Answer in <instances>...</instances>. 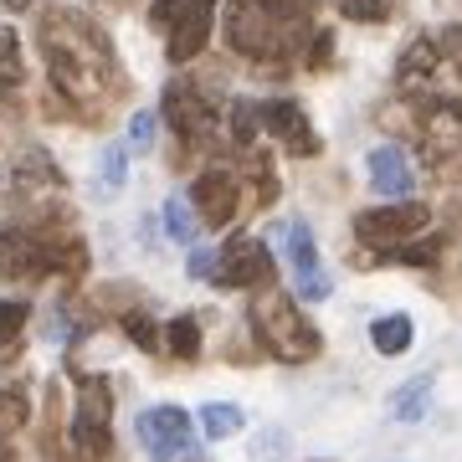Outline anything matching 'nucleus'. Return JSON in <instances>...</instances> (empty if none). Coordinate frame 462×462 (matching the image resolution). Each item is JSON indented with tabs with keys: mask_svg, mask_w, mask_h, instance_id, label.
Returning a JSON list of instances; mask_svg holds the SVG:
<instances>
[{
	"mask_svg": "<svg viewBox=\"0 0 462 462\" xmlns=\"http://www.w3.org/2000/svg\"><path fill=\"white\" fill-rule=\"evenodd\" d=\"M42 57H47L51 88L72 103H103L124 83L114 42L78 11H51L42 21Z\"/></svg>",
	"mask_w": 462,
	"mask_h": 462,
	"instance_id": "obj_1",
	"label": "nucleus"
},
{
	"mask_svg": "<svg viewBox=\"0 0 462 462\" xmlns=\"http://www.w3.org/2000/svg\"><path fill=\"white\" fill-rule=\"evenodd\" d=\"M309 36V16L288 0H231L226 42L252 62H288Z\"/></svg>",
	"mask_w": 462,
	"mask_h": 462,
	"instance_id": "obj_2",
	"label": "nucleus"
},
{
	"mask_svg": "<svg viewBox=\"0 0 462 462\" xmlns=\"http://www.w3.org/2000/svg\"><path fill=\"white\" fill-rule=\"evenodd\" d=\"M252 329H257V339L288 365H303V360L319 355V329L303 319V309H298L288 293H267L263 303L252 309Z\"/></svg>",
	"mask_w": 462,
	"mask_h": 462,
	"instance_id": "obj_3",
	"label": "nucleus"
},
{
	"mask_svg": "<svg viewBox=\"0 0 462 462\" xmlns=\"http://www.w3.org/2000/svg\"><path fill=\"white\" fill-rule=\"evenodd\" d=\"M51 267H62V273L88 267V247H78V242L51 247V242H42L26 226H0V273L5 278H42Z\"/></svg>",
	"mask_w": 462,
	"mask_h": 462,
	"instance_id": "obj_4",
	"label": "nucleus"
},
{
	"mask_svg": "<svg viewBox=\"0 0 462 462\" xmlns=\"http://www.w3.org/2000/svg\"><path fill=\"white\" fill-rule=\"evenodd\" d=\"M211 16H216V0H154L149 5V21L165 32L170 62H190V57L206 51V42H211Z\"/></svg>",
	"mask_w": 462,
	"mask_h": 462,
	"instance_id": "obj_5",
	"label": "nucleus"
},
{
	"mask_svg": "<svg viewBox=\"0 0 462 462\" xmlns=\"http://www.w3.org/2000/svg\"><path fill=\"white\" fill-rule=\"evenodd\" d=\"M427 221H431V211L421 200H396V206H380V211L355 216V236L375 252H396L401 242H416V236L427 231Z\"/></svg>",
	"mask_w": 462,
	"mask_h": 462,
	"instance_id": "obj_6",
	"label": "nucleus"
},
{
	"mask_svg": "<svg viewBox=\"0 0 462 462\" xmlns=\"http://www.w3.org/2000/svg\"><path fill=\"white\" fill-rule=\"evenodd\" d=\"M72 442L83 457H103L114 447V391L103 375H88L78 391V416H72Z\"/></svg>",
	"mask_w": 462,
	"mask_h": 462,
	"instance_id": "obj_7",
	"label": "nucleus"
},
{
	"mask_svg": "<svg viewBox=\"0 0 462 462\" xmlns=\"http://www.w3.org/2000/svg\"><path fill=\"white\" fill-rule=\"evenodd\" d=\"M278 247H282V257H288V267H293L298 298H309V303L329 298V273H324V263H319V252H314V231L303 226V221H282Z\"/></svg>",
	"mask_w": 462,
	"mask_h": 462,
	"instance_id": "obj_8",
	"label": "nucleus"
},
{
	"mask_svg": "<svg viewBox=\"0 0 462 462\" xmlns=\"http://www.w3.org/2000/svg\"><path fill=\"white\" fill-rule=\"evenodd\" d=\"M134 431H139L149 462H180V457H190V416H185L180 406H149V411L134 421Z\"/></svg>",
	"mask_w": 462,
	"mask_h": 462,
	"instance_id": "obj_9",
	"label": "nucleus"
},
{
	"mask_svg": "<svg viewBox=\"0 0 462 462\" xmlns=\"http://www.w3.org/2000/svg\"><path fill=\"white\" fill-rule=\"evenodd\" d=\"M273 278V257L257 236H231L226 252H216V282L221 288H263Z\"/></svg>",
	"mask_w": 462,
	"mask_h": 462,
	"instance_id": "obj_10",
	"label": "nucleus"
},
{
	"mask_svg": "<svg viewBox=\"0 0 462 462\" xmlns=\"http://www.w3.org/2000/svg\"><path fill=\"white\" fill-rule=\"evenodd\" d=\"M257 118H263V129L273 134L288 154H298V160L319 154V134H314V124H309V114H303V103H293V98L257 103Z\"/></svg>",
	"mask_w": 462,
	"mask_h": 462,
	"instance_id": "obj_11",
	"label": "nucleus"
},
{
	"mask_svg": "<svg viewBox=\"0 0 462 462\" xmlns=\"http://www.w3.org/2000/svg\"><path fill=\"white\" fill-rule=\"evenodd\" d=\"M165 124L180 134L185 144H206L216 129V108L190 83H170L165 88Z\"/></svg>",
	"mask_w": 462,
	"mask_h": 462,
	"instance_id": "obj_12",
	"label": "nucleus"
},
{
	"mask_svg": "<svg viewBox=\"0 0 462 462\" xmlns=\"http://www.w3.org/2000/svg\"><path fill=\"white\" fill-rule=\"evenodd\" d=\"M190 200H196V211L206 226H226L231 216H236V206H242V185H236V175H226V170H206V175H196V185H190Z\"/></svg>",
	"mask_w": 462,
	"mask_h": 462,
	"instance_id": "obj_13",
	"label": "nucleus"
},
{
	"mask_svg": "<svg viewBox=\"0 0 462 462\" xmlns=\"http://www.w3.org/2000/svg\"><path fill=\"white\" fill-rule=\"evenodd\" d=\"M365 170H370V185H375L380 196H411V160H406L396 144L370 149Z\"/></svg>",
	"mask_w": 462,
	"mask_h": 462,
	"instance_id": "obj_14",
	"label": "nucleus"
},
{
	"mask_svg": "<svg viewBox=\"0 0 462 462\" xmlns=\"http://www.w3.org/2000/svg\"><path fill=\"white\" fill-rule=\"evenodd\" d=\"M421 129H427L431 144L457 149L462 144V98H431L421 108Z\"/></svg>",
	"mask_w": 462,
	"mask_h": 462,
	"instance_id": "obj_15",
	"label": "nucleus"
},
{
	"mask_svg": "<svg viewBox=\"0 0 462 462\" xmlns=\"http://www.w3.org/2000/svg\"><path fill=\"white\" fill-rule=\"evenodd\" d=\"M437 72H442V51H437V42H431V36L411 42L406 57H401V83H427V78H437Z\"/></svg>",
	"mask_w": 462,
	"mask_h": 462,
	"instance_id": "obj_16",
	"label": "nucleus"
},
{
	"mask_svg": "<svg viewBox=\"0 0 462 462\" xmlns=\"http://www.w3.org/2000/svg\"><path fill=\"white\" fill-rule=\"evenodd\" d=\"M124 175H129V149L124 144H108L98 160V185H93V196L98 200H114L124 190Z\"/></svg>",
	"mask_w": 462,
	"mask_h": 462,
	"instance_id": "obj_17",
	"label": "nucleus"
},
{
	"mask_svg": "<svg viewBox=\"0 0 462 462\" xmlns=\"http://www.w3.org/2000/svg\"><path fill=\"white\" fill-rule=\"evenodd\" d=\"M411 319L406 314H385V319H375L370 324V339H375V349L380 355H406L411 349Z\"/></svg>",
	"mask_w": 462,
	"mask_h": 462,
	"instance_id": "obj_18",
	"label": "nucleus"
},
{
	"mask_svg": "<svg viewBox=\"0 0 462 462\" xmlns=\"http://www.w3.org/2000/svg\"><path fill=\"white\" fill-rule=\"evenodd\" d=\"M427 406H431V380L427 375L406 380L396 396H391V416H396V421H421V416H427Z\"/></svg>",
	"mask_w": 462,
	"mask_h": 462,
	"instance_id": "obj_19",
	"label": "nucleus"
},
{
	"mask_svg": "<svg viewBox=\"0 0 462 462\" xmlns=\"http://www.w3.org/2000/svg\"><path fill=\"white\" fill-rule=\"evenodd\" d=\"M160 345L175 355V360H196L200 355V324L190 314H180V319H170L165 324V334H160Z\"/></svg>",
	"mask_w": 462,
	"mask_h": 462,
	"instance_id": "obj_20",
	"label": "nucleus"
},
{
	"mask_svg": "<svg viewBox=\"0 0 462 462\" xmlns=\"http://www.w3.org/2000/svg\"><path fill=\"white\" fill-rule=\"evenodd\" d=\"M200 431H206L211 442L236 437V431H242V411H236V406H226V401H211V406H200Z\"/></svg>",
	"mask_w": 462,
	"mask_h": 462,
	"instance_id": "obj_21",
	"label": "nucleus"
},
{
	"mask_svg": "<svg viewBox=\"0 0 462 462\" xmlns=\"http://www.w3.org/2000/svg\"><path fill=\"white\" fill-rule=\"evenodd\" d=\"M21 47H16V32L11 26H0V93H11L21 83Z\"/></svg>",
	"mask_w": 462,
	"mask_h": 462,
	"instance_id": "obj_22",
	"label": "nucleus"
},
{
	"mask_svg": "<svg viewBox=\"0 0 462 462\" xmlns=\"http://www.w3.org/2000/svg\"><path fill=\"white\" fill-rule=\"evenodd\" d=\"M257 129H263V118H257V103L236 98V103H231V139H236L242 149H252V144H257Z\"/></svg>",
	"mask_w": 462,
	"mask_h": 462,
	"instance_id": "obj_23",
	"label": "nucleus"
},
{
	"mask_svg": "<svg viewBox=\"0 0 462 462\" xmlns=\"http://www.w3.org/2000/svg\"><path fill=\"white\" fill-rule=\"evenodd\" d=\"M165 231L175 236V242H196V216H190V200L185 196L165 200Z\"/></svg>",
	"mask_w": 462,
	"mask_h": 462,
	"instance_id": "obj_24",
	"label": "nucleus"
},
{
	"mask_svg": "<svg viewBox=\"0 0 462 462\" xmlns=\"http://www.w3.org/2000/svg\"><path fill=\"white\" fill-rule=\"evenodd\" d=\"M26 416H32V406H26L21 391H0V431H21Z\"/></svg>",
	"mask_w": 462,
	"mask_h": 462,
	"instance_id": "obj_25",
	"label": "nucleus"
},
{
	"mask_svg": "<svg viewBox=\"0 0 462 462\" xmlns=\"http://www.w3.org/2000/svg\"><path fill=\"white\" fill-rule=\"evenodd\" d=\"M437 257H442V242H437V236H431V242H416V247H411V242H401V247H396V263H406V267H427V263H437Z\"/></svg>",
	"mask_w": 462,
	"mask_h": 462,
	"instance_id": "obj_26",
	"label": "nucleus"
},
{
	"mask_svg": "<svg viewBox=\"0 0 462 462\" xmlns=\"http://www.w3.org/2000/svg\"><path fill=\"white\" fill-rule=\"evenodd\" d=\"M129 154H149V149H154V118L149 114H134L129 118Z\"/></svg>",
	"mask_w": 462,
	"mask_h": 462,
	"instance_id": "obj_27",
	"label": "nucleus"
},
{
	"mask_svg": "<svg viewBox=\"0 0 462 462\" xmlns=\"http://www.w3.org/2000/svg\"><path fill=\"white\" fill-rule=\"evenodd\" d=\"M391 11H396V0H345L349 21H385Z\"/></svg>",
	"mask_w": 462,
	"mask_h": 462,
	"instance_id": "obj_28",
	"label": "nucleus"
},
{
	"mask_svg": "<svg viewBox=\"0 0 462 462\" xmlns=\"http://www.w3.org/2000/svg\"><path fill=\"white\" fill-rule=\"evenodd\" d=\"M247 160H252V175H257V200L267 206V200L278 196V180H273V170H267V154L263 149H247Z\"/></svg>",
	"mask_w": 462,
	"mask_h": 462,
	"instance_id": "obj_29",
	"label": "nucleus"
},
{
	"mask_svg": "<svg viewBox=\"0 0 462 462\" xmlns=\"http://www.w3.org/2000/svg\"><path fill=\"white\" fill-rule=\"evenodd\" d=\"M26 329V303H0V345Z\"/></svg>",
	"mask_w": 462,
	"mask_h": 462,
	"instance_id": "obj_30",
	"label": "nucleus"
},
{
	"mask_svg": "<svg viewBox=\"0 0 462 462\" xmlns=\"http://www.w3.org/2000/svg\"><path fill=\"white\" fill-rule=\"evenodd\" d=\"M124 329L134 334V345H139V349H160V334H154V324H149L144 314H129V319H124Z\"/></svg>",
	"mask_w": 462,
	"mask_h": 462,
	"instance_id": "obj_31",
	"label": "nucleus"
},
{
	"mask_svg": "<svg viewBox=\"0 0 462 462\" xmlns=\"http://www.w3.org/2000/svg\"><path fill=\"white\" fill-rule=\"evenodd\" d=\"M190 278H216V252L211 247H196L190 252V267H185Z\"/></svg>",
	"mask_w": 462,
	"mask_h": 462,
	"instance_id": "obj_32",
	"label": "nucleus"
},
{
	"mask_svg": "<svg viewBox=\"0 0 462 462\" xmlns=\"http://www.w3.org/2000/svg\"><path fill=\"white\" fill-rule=\"evenodd\" d=\"M282 447H288V442H282V431H273V437H263V442L252 447V457H257V462H267L273 452H282Z\"/></svg>",
	"mask_w": 462,
	"mask_h": 462,
	"instance_id": "obj_33",
	"label": "nucleus"
},
{
	"mask_svg": "<svg viewBox=\"0 0 462 462\" xmlns=\"http://www.w3.org/2000/svg\"><path fill=\"white\" fill-rule=\"evenodd\" d=\"M329 51H334V42H329V36H314V51H309V67H324V62H329Z\"/></svg>",
	"mask_w": 462,
	"mask_h": 462,
	"instance_id": "obj_34",
	"label": "nucleus"
},
{
	"mask_svg": "<svg viewBox=\"0 0 462 462\" xmlns=\"http://www.w3.org/2000/svg\"><path fill=\"white\" fill-rule=\"evenodd\" d=\"M442 47L452 51V57H457V67H462V26H447V32H442Z\"/></svg>",
	"mask_w": 462,
	"mask_h": 462,
	"instance_id": "obj_35",
	"label": "nucleus"
},
{
	"mask_svg": "<svg viewBox=\"0 0 462 462\" xmlns=\"http://www.w3.org/2000/svg\"><path fill=\"white\" fill-rule=\"evenodd\" d=\"M0 462H16V457H11V447H0Z\"/></svg>",
	"mask_w": 462,
	"mask_h": 462,
	"instance_id": "obj_36",
	"label": "nucleus"
}]
</instances>
